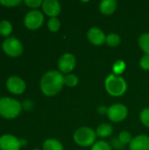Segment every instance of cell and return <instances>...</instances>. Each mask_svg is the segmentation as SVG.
Wrapping results in <instances>:
<instances>
[{"instance_id": "e0dca14e", "label": "cell", "mask_w": 149, "mask_h": 150, "mask_svg": "<svg viewBox=\"0 0 149 150\" xmlns=\"http://www.w3.org/2000/svg\"><path fill=\"white\" fill-rule=\"evenodd\" d=\"M139 45L142 51L149 55V33H146L141 35L139 39Z\"/></svg>"}, {"instance_id": "cb8c5ba5", "label": "cell", "mask_w": 149, "mask_h": 150, "mask_svg": "<svg viewBox=\"0 0 149 150\" xmlns=\"http://www.w3.org/2000/svg\"><path fill=\"white\" fill-rule=\"evenodd\" d=\"M91 150H112V147L109 145V143L100 141V142H96L92 146Z\"/></svg>"}, {"instance_id": "30bf717a", "label": "cell", "mask_w": 149, "mask_h": 150, "mask_svg": "<svg viewBox=\"0 0 149 150\" xmlns=\"http://www.w3.org/2000/svg\"><path fill=\"white\" fill-rule=\"evenodd\" d=\"M6 86L8 90L14 94H21L25 90V82L20 77L16 76L8 78L6 82Z\"/></svg>"}, {"instance_id": "d6986e66", "label": "cell", "mask_w": 149, "mask_h": 150, "mask_svg": "<svg viewBox=\"0 0 149 150\" xmlns=\"http://www.w3.org/2000/svg\"><path fill=\"white\" fill-rule=\"evenodd\" d=\"M120 41H121V39L119 37V35L117 33H110L106 36L105 42L111 47H116V46L119 45Z\"/></svg>"}, {"instance_id": "8fae6325", "label": "cell", "mask_w": 149, "mask_h": 150, "mask_svg": "<svg viewBox=\"0 0 149 150\" xmlns=\"http://www.w3.org/2000/svg\"><path fill=\"white\" fill-rule=\"evenodd\" d=\"M87 37H88L90 42L96 46H100V45L104 44L106 40V36H105V33L97 27L90 28L88 31Z\"/></svg>"}, {"instance_id": "9a60e30c", "label": "cell", "mask_w": 149, "mask_h": 150, "mask_svg": "<svg viewBox=\"0 0 149 150\" xmlns=\"http://www.w3.org/2000/svg\"><path fill=\"white\" fill-rule=\"evenodd\" d=\"M113 131V127H112V125L105 123V124H101L96 131L97 136L101 137V138H105V137H108L112 134Z\"/></svg>"}, {"instance_id": "7402d4cb", "label": "cell", "mask_w": 149, "mask_h": 150, "mask_svg": "<svg viewBox=\"0 0 149 150\" xmlns=\"http://www.w3.org/2000/svg\"><path fill=\"white\" fill-rule=\"evenodd\" d=\"M119 142L123 145H125V144H127V143L130 144V142H132L133 139H132V135H131V134L129 132H127V131H122L119 134Z\"/></svg>"}, {"instance_id": "ac0fdd59", "label": "cell", "mask_w": 149, "mask_h": 150, "mask_svg": "<svg viewBox=\"0 0 149 150\" xmlns=\"http://www.w3.org/2000/svg\"><path fill=\"white\" fill-rule=\"evenodd\" d=\"M12 31V25L8 20H2L0 22V34L3 36H8Z\"/></svg>"}, {"instance_id": "5b68a950", "label": "cell", "mask_w": 149, "mask_h": 150, "mask_svg": "<svg viewBox=\"0 0 149 150\" xmlns=\"http://www.w3.org/2000/svg\"><path fill=\"white\" fill-rule=\"evenodd\" d=\"M3 50L10 56H18L23 51L21 42L15 37H9L3 41Z\"/></svg>"}, {"instance_id": "5bb4252c", "label": "cell", "mask_w": 149, "mask_h": 150, "mask_svg": "<svg viewBox=\"0 0 149 150\" xmlns=\"http://www.w3.org/2000/svg\"><path fill=\"white\" fill-rule=\"evenodd\" d=\"M117 9V2L115 0H104L99 4L100 11L105 15H111Z\"/></svg>"}, {"instance_id": "9c48e42d", "label": "cell", "mask_w": 149, "mask_h": 150, "mask_svg": "<svg viewBox=\"0 0 149 150\" xmlns=\"http://www.w3.org/2000/svg\"><path fill=\"white\" fill-rule=\"evenodd\" d=\"M21 142L13 135L5 134L0 138L1 150H19Z\"/></svg>"}, {"instance_id": "4316f807", "label": "cell", "mask_w": 149, "mask_h": 150, "mask_svg": "<svg viewBox=\"0 0 149 150\" xmlns=\"http://www.w3.org/2000/svg\"><path fill=\"white\" fill-rule=\"evenodd\" d=\"M25 4H27L29 7L37 8V7H39L40 5H41L43 2H42L41 0H25Z\"/></svg>"}, {"instance_id": "277c9868", "label": "cell", "mask_w": 149, "mask_h": 150, "mask_svg": "<svg viewBox=\"0 0 149 150\" xmlns=\"http://www.w3.org/2000/svg\"><path fill=\"white\" fill-rule=\"evenodd\" d=\"M97 134L90 127H83L78 128L74 134L75 142L81 147H90L96 141Z\"/></svg>"}, {"instance_id": "d4e9b609", "label": "cell", "mask_w": 149, "mask_h": 150, "mask_svg": "<svg viewBox=\"0 0 149 150\" xmlns=\"http://www.w3.org/2000/svg\"><path fill=\"white\" fill-rule=\"evenodd\" d=\"M140 119H141V123L145 127H149V108H146L141 111L140 114Z\"/></svg>"}, {"instance_id": "8992f818", "label": "cell", "mask_w": 149, "mask_h": 150, "mask_svg": "<svg viewBox=\"0 0 149 150\" xmlns=\"http://www.w3.org/2000/svg\"><path fill=\"white\" fill-rule=\"evenodd\" d=\"M107 116L113 122H120L124 120L127 114L128 110L126 105L122 104H115L107 109Z\"/></svg>"}, {"instance_id": "ba28073f", "label": "cell", "mask_w": 149, "mask_h": 150, "mask_svg": "<svg viewBox=\"0 0 149 150\" xmlns=\"http://www.w3.org/2000/svg\"><path fill=\"white\" fill-rule=\"evenodd\" d=\"M76 67V57L69 53L62 54L58 62V68L61 73H69Z\"/></svg>"}, {"instance_id": "7a4b0ae2", "label": "cell", "mask_w": 149, "mask_h": 150, "mask_svg": "<svg viewBox=\"0 0 149 150\" xmlns=\"http://www.w3.org/2000/svg\"><path fill=\"white\" fill-rule=\"evenodd\" d=\"M105 89L110 95L119 97L126 91L127 84L125 79L120 76L111 74L105 79Z\"/></svg>"}, {"instance_id": "2e32d148", "label": "cell", "mask_w": 149, "mask_h": 150, "mask_svg": "<svg viewBox=\"0 0 149 150\" xmlns=\"http://www.w3.org/2000/svg\"><path fill=\"white\" fill-rule=\"evenodd\" d=\"M44 150H63L61 143L56 139H47L43 144Z\"/></svg>"}, {"instance_id": "3957f363", "label": "cell", "mask_w": 149, "mask_h": 150, "mask_svg": "<svg viewBox=\"0 0 149 150\" xmlns=\"http://www.w3.org/2000/svg\"><path fill=\"white\" fill-rule=\"evenodd\" d=\"M21 104L11 98L4 97L0 98V114L6 119L15 118L21 112Z\"/></svg>"}, {"instance_id": "7c38bea8", "label": "cell", "mask_w": 149, "mask_h": 150, "mask_svg": "<svg viewBox=\"0 0 149 150\" xmlns=\"http://www.w3.org/2000/svg\"><path fill=\"white\" fill-rule=\"evenodd\" d=\"M44 12L51 18H55L61 12V4L57 0H45L42 3Z\"/></svg>"}, {"instance_id": "f1b7e54d", "label": "cell", "mask_w": 149, "mask_h": 150, "mask_svg": "<svg viewBox=\"0 0 149 150\" xmlns=\"http://www.w3.org/2000/svg\"><path fill=\"white\" fill-rule=\"evenodd\" d=\"M112 146H113V148H115V149H121V147L123 146V144L119 142V138L118 139H112Z\"/></svg>"}, {"instance_id": "52a82bcc", "label": "cell", "mask_w": 149, "mask_h": 150, "mask_svg": "<svg viewBox=\"0 0 149 150\" xmlns=\"http://www.w3.org/2000/svg\"><path fill=\"white\" fill-rule=\"evenodd\" d=\"M44 21V16L41 11L38 10H33L29 12L25 16L24 18V23L25 26L29 29L34 30L39 28Z\"/></svg>"}, {"instance_id": "83f0119b", "label": "cell", "mask_w": 149, "mask_h": 150, "mask_svg": "<svg viewBox=\"0 0 149 150\" xmlns=\"http://www.w3.org/2000/svg\"><path fill=\"white\" fill-rule=\"evenodd\" d=\"M0 3L5 6L11 7V6H15L18 4H20L21 1L20 0H0Z\"/></svg>"}, {"instance_id": "f546056e", "label": "cell", "mask_w": 149, "mask_h": 150, "mask_svg": "<svg viewBox=\"0 0 149 150\" xmlns=\"http://www.w3.org/2000/svg\"><path fill=\"white\" fill-rule=\"evenodd\" d=\"M33 150H40V149H33Z\"/></svg>"}, {"instance_id": "6da1fadb", "label": "cell", "mask_w": 149, "mask_h": 150, "mask_svg": "<svg viewBox=\"0 0 149 150\" xmlns=\"http://www.w3.org/2000/svg\"><path fill=\"white\" fill-rule=\"evenodd\" d=\"M64 85V77L57 70H51L43 75L40 80V89L47 96H54Z\"/></svg>"}, {"instance_id": "ffe728a7", "label": "cell", "mask_w": 149, "mask_h": 150, "mask_svg": "<svg viewBox=\"0 0 149 150\" xmlns=\"http://www.w3.org/2000/svg\"><path fill=\"white\" fill-rule=\"evenodd\" d=\"M78 83V77L74 74H69L64 77V84L68 87H74Z\"/></svg>"}, {"instance_id": "44dd1931", "label": "cell", "mask_w": 149, "mask_h": 150, "mask_svg": "<svg viewBox=\"0 0 149 150\" xmlns=\"http://www.w3.org/2000/svg\"><path fill=\"white\" fill-rule=\"evenodd\" d=\"M60 25H61L60 21L56 17L49 18V20L47 22V26H48L49 30L52 32H57L60 29Z\"/></svg>"}, {"instance_id": "4fadbf2b", "label": "cell", "mask_w": 149, "mask_h": 150, "mask_svg": "<svg viewBox=\"0 0 149 150\" xmlns=\"http://www.w3.org/2000/svg\"><path fill=\"white\" fill-rule=\"evenodd\" d=\"M130 150H149V137L139 135L132 140L129 144Z\"/></svg>"}, {"instance_id": "484cf974", "label": "cell", "mask_w": 149, "mask_h": 150, "mask_svg": "<svg viewBox=\"0 0 149 150\" xmlns=\"http://www.w3.org/2000/svg\"><path fill=\"white\" fill-rule=\"evenodd\" d=\"M140 65L144 70H149V55L145 54L140 61Z\"/></svg>"}, {"instance_id": "603a6c76", "label": "cell", "mask_w": 149, "mask_h": 150, "mask_svg": "<svg viewBox=\"0 0 149 150\" xmlns=\"http://www.w3.org/2000/svg\"><path fill=\"white\" fill-rule=\"evenodd\" d=\"M113 70H114V74L117 76H119L120 74H122L126 69V64L123 61H117L114 65H113Z\"/></svg>"}]
</instances>
